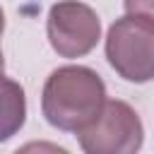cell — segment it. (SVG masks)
I'll list each match as a JSON object with an SVG mask.
<instances>
[{"mask_svg":"<svg viewBox=\"0 0 154 154\" xmlns=\"http://www.w3.org/2000/svg\"><path fill=\"white\" fill-rule=\"evenodd\" d=\"M106 103L103 79L84 65H63L43 84L41 108L58 130L79 132L96 120Z\"/></svg>","mask_w":154,"mask_h":154,"instance_id":"6da1fadb","label":"cell"},{"mask_svg":"<svg viewBox=\"0 0 154 154\" xmlns=\"http://www.w3.org/2000/svg\"><path fill=\"white\" fill-rule=\"evenodd\" d=\"M106 58L128 82H149L154 75V19L120 17L106 34Z\"/></svg>","mask_w":154,"mask_h":154,"instance_id":"7a4b0ae2","label":"cell"},{"mask_svg":"<svg viewBox=\"0 0 154 154\" xmlns=\"http://www.w3.org/2000/svg\"><path fill=\"white\" fill-rule=\"evenodd\" d=\"M84 154H137L144 128L137 111L123 99H108L91 125L77 132Z\"/></svg>","mask_w":154,"mask_h":154,"instance_id":"3957f363","label":"cell"},{"mask_svg":"<svg viewBox=\"0 0 154 154\" xmlns=\"http://www.w3.org/2000/svg\"><path fill=\"white\" fill-rule=\"evenodd\" d=\"M48 41L63 58L87 55L101 38L99 14L79 0H60L48 10Z\"/></svg>","mask_w":154,"mask_h":154,"instance_id":"277c9868","label":"cell"},{"mask_svg":"<svg viewBox=\"0 0 154 154\" xmlns=\"http://www.w3.org/2000/svg\"><path fill=\"white\" fill-rule=\"evenodd\" d=\"M26 118V96L19 82L2 79L0 82V142L10 140Z\"/></svg>","mask_w":154,"mask_h":154,"instance_id":"5b68a950","label":"cell"},{"mask_svg":"<svg viewBox=\"0 0 154 154\" xmlns=\"http://www.w3.org/2000/svg\"><path fill=\"white\" fill-rule=\"evenodd\" d=\"M14 154H70L65 147L55 144V142H48V140H34V142H26L22 144Z\"/></svg>","mask_w":154,"mask_h":154,"instance_id":"8992f818","label":"cell"},{"mask_svg":"<svg viewBox=\"0 0 154 154\" xmlns=\"http://www.w3.org/2000/svg\"><path fill=\"white\" fill-rule=\"evenodd\" d=\"M125 10H128L130 17H149V19H154L152 0H125Z\"/></svg>","mask_w":154,"mask_h":154,"instance_id":"52a82bcc","label":"cell"},{"mask_svg":"<svg viewBox=\"0 0 154 154\" xmlns=\"http://www.w3.org/2000/svg\"><path fill=\"white\" fill-rule=\"evenodd\" d=\"M5 79V60H2V51H0V82Z\"/></svg>","mask_w":154,"mask_h":154,"instance_id":"ba28073f","label":"cell"},{"mask_svg":"<svg viewBox=\"0 0 154 154\" xmlns=\"http://www.w3.org/2000/svg\"><path fill=\"white\" fill-rule=\"evenodd\" d=\"M2 31H5V12L0 7V36H2Z\"/></svg>","mask_w":154,"mask_h":154,"instance_id":"9c48e42d","label":"cell"}]
</instances>
